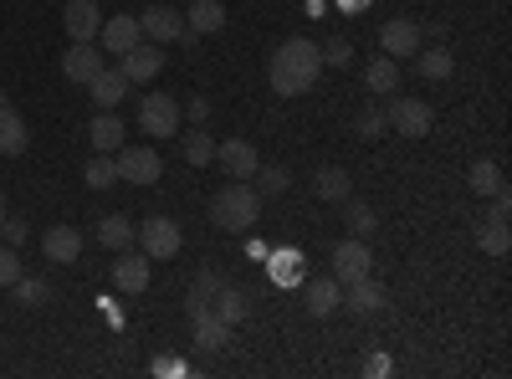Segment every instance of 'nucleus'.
I'll use <instances>...</instances> for the list:
<instances>
[{"mask_svg": "<svg viewBox=\"0 0 512 379\" xmlns=\"http://www.w3.org/2000/svg\"><path fill=\"white\" fill-rule=\"evenodd\" d=\"M88 139H93V149H98V154L123 149V123H118V113H113V108H98V118L88 123Z\"/></svg>", "mask_w": 512, "mask_h": 379, "instance_id": "nucleus-22", "label": "nucleus"}, {"mask_svg": "<svg viewBox=\"0 0 512 379\" xmlns=\"http://www.w3.org/2000/svg\"><path fill=\"white\" fill-rule=\"evenodd\" d=\"M0 216H6V195H0Z\"/></svg>", "mask_w": 512, "mask_h": 379, "instance_id": "nucleus-45", "label": "nucleus"}, {"mask_svg": "<svg viewBox=\"0 0 512 379\" xmlns=\"http://www.w3.org/2000/svg\"><path fill=\"white\" fill-rule=\"evenodd\" d=\"M318 72H323V52H318V41H308V36L282 41V47L272 52V67H267L277 98H303V93H313Z\"/></svg>", "mask_w": 512, "mask_h": 379, "instance_id": "nucleus-1", "label": "nucleus"}, {"mask_svg": "<svg viewBox=\"0 0 512 379\" xmlns=\"http://www.w3.org/2000/svg\"><path fill=\"white\" fill-rule=\"evenodd\" d=\"M384 123L400 134V139H425L436 129V108L425 103V98H400L390 93V108H384Z\"/></svg>", "mask_w": 512, "mask_h": 379, "instance_id": "nucleus-3", "label": "nucleus"}, {"mask_svg": "<svg viewBox=\"0 0 512 379\" xmlns=\"http://www.w3.org/2000/svg\"><path fill=\"white\" fill-rule=\"evenodd\" d=\"M226 287V277L221 272H195V282H190V313H200V308H210V303H216V292Z\"/></svg>", "mask_w": 512, "mask_h": 379, "instance_id": "nucleus-28", "label": "nucleus"}, {"mask_svg": "<svg viewBox=\"0 0 512 379\" xmlns=\"http://www.w3.org/2000/svg\"><path fill=\"white\" fill-rule=\"evenodd\" d=\"M180 149H185V159L195 164V170H200V164H210V159H216V139H210V134L200 129V123H195V129H190V139H185Z\"/></svg>", "mask_w": 512, "mask_h": 379, "instance_id": "nucleus-34", "label": "nucleus"}, {"mask_svg": "<svg viewBox=\"0 0 512 379\" xmlns=\"http://www.w3.org/2000/svg\"><path fill=\"white\" fill-rule=\"evenodd\" d=\"M41 251H47L52 262H67V267H72V262L82 257V231H77V226H52L47 236H41Z\"/></svg>", "mask_w": 512, "mask_h": 379, "instance_id": "nucleus-18", "label": "nucleus"}, {"mask_svg": "<svg viewBox=\"0 0 512 379\" xmlns=\"http://www.w3.org/2000/svg\"><path fill=\"white\" fill-rule=\"evenodd\" d=\"M134 241L144 246V257L149 262H169V257H180V246H185V231L169 221V216H149L139 231H134Z\"/></svg>", "mask_w": 512, "mask_h": 379, "instance_id": "nucleus-4", "label": "nucleus"}, {"mask_svg": "<svg viewBox=\"0 0 512 379\" xmlns=\"http://www.w3.org/2000/svg\"><path fill=\"white\" fill-rule=\"evenodd\" d=\"M318 52H323V67H349L354 62V47H349L344 36H333L328 47H318Z\"/></svg>", "mask_w": 512, "mask_h": 379, "instance_id": "nucleus-38", "label": "nucleus"}, {"mask_svg": "<svg viewBox=\"0 0 512 379\" xmlns=\"http://www.w3.org/2000/svg\"><path fill=\"white\" fill-rule=\"evenodd\" d=\"M369 272H374V257H369L364 236H349V241L333 246V277H338V287H349V282H359Z\"/></svg>", "mask_w": 512, "mask_h": 379, "instance_id": "nucleus-7", "label": "nucleus"}, {"mask_svg": "<svg viewBox=\"0 0 512 379\" xmlns=\"http://www.w3.org/2000/svg\"><path fill=\"white\" fill-rule=\"evenodd\" d=\"M384 134H390L384 108H364V113H359V139H384Z\"/></svg>", "mask_w": 512, "mask_h": 379, "instance_id": "nucleus-37", "label": "nucleus"}, {"mask_svg": "<svg viewBox=\"0 0 512 379\" xmlns=\"http://www.w3.org/2000/svg\"><path fill=\"white\" fill-rule=\"evenodd\" d=\"M118 180H128V185H154L159 175H164V159H159V149H149V144H128V149H118Z\"/></svg>", "mask_w": 512, "mask_h": 379, "instance_id": "nucleus-6", "label": "nucleus"}, {"mask_svg": "<svg viewBox=\"0 0 512 379\" xmlns=\"http://www.w3.org/2000/svg\"><path fill=\"white\" fill-rule=\"evenodd\" d=\"M379 47H384V57H415L420 52V26L415 21H405V16H395V21H384L379 26Z\"/></svg>", "mask_w": 512, "mask_h": 379, "instance_id": "nucleus-9", "label": "nucleus"}, {"mask_svg": "<svg viewBox=\"0 0 512 379\" xmlns=\"http://www.w3.org/2000/svg\"><path fill=\"white\" fill-rule=\"evenodd\" d=\"M338 205H344V216H338V221H344V231H349V236H369V231L379 226L374 205H364V200H338Z\"/></svg>", "mask_w": 512, "mask_h": 379, "instance_id": "nucleus-27", "label": "nucleus"}, {"mask_svg": "<svg viewBox=\"0 0 512 379\" xmlns=\"http://www.w3.org/2000/svg\"><path fill=\"white\" fill-rule=\"evenodd\" d=\"M88 93H93V103H98V108H118V103L128 98V77H123V67H118V72H108V67H103V72L88 82Z\"/></svg>", "mask_w": 512, "mask_h": 379, "instance_id": "nucleus-23", "label": "nucleus"}, {"mask_svg": "<svg viewBox=\"0 0 512 379\" xmlns=\"http://www.w3.org/2000/svg\"><path fill=\"white\" fill-rule=\"evenodd\" d=\"M338 6H344V11H359V6H369V0H338Z\"/></svg>", "mask_w": 512, "mask_h": 379, "instance_id": "nucleus-44", "label": "nucleus"}, {"mask_svg": "<svg viewBox=\"0 0 512 379\" xmlns=\"http://www.w3.org/2000/svg\"><path fill=\"white\" fill-rule=\"evenodd\" d=\"M384 303H390V298H384V287L374 282V277H359V282H349V298L344 303H338V308H349V313H379Z\"/></svg>", "mask_w": 512, "mask_h": 379, "instance_id": "nucleus-21", "label": "nucleus"}, {"mask_svg": "<svg viewBox=\"0 0 512 379\" xmlns=\"http://www.w3.org/2000/svg\"><path fill=\"white\" fill-rule=\"evenodd\" d=\"M159 72H164V52H159V41H149V47L139 41L134 52H123V77H128V82H154Z\"/></svg>", "mask_w": 512, "mask_h": 379, "instance_id": "nucleus-15", "label": "nucleus"}, {"mask_svg": "<svg viewBox=\"0 0 512 379\" xmlns=\"http://www.w3.org/2000/svg\"><path fill=\"white\" fill-rule=\"evenodd\" d=\"M256 216H262V195H256L246 180H231L226 190H216V200H210V221H216L221 231H251Z\"/></svg>", "mask_w": 512, "mask_h": 379, "instance_id": "nucleus-2", "label": "nucleus"}, {"mask_svg": "<svg viewBox=\"0 0 512 379\" xmlns=\"http://www.w3.org/2000/svg\"><path fill=\"white\" fill-rule=\"evenodd\" d=\"M338 303H344V292H338V277H318V282L308 287V313H313V318L338 313Z\"/></svg>", "mask_w": 512, "mask_h": 379, "instance_id": "nucleus-25", "label": "nucleus"}, {"mask_svg": "<svg viewBox=\"0 0 512 379\" xmlns=\"http://www.w3.org/2000/svg\"><path fill=\"white\" fill-rule=\"evenodd\" d=\"M139 31L164 47V41H180V36H185V16H180L175 6H149V11L139 16Z\"/></svg>", "mask_w": 512, "mask_h": 379, "instance_id": "nucleus-12", "label": "nucleus"}, {"mask_svg": "<svg viewBox=\"0 0 512 379\" xmlns=\"http://www.w3.org/2000/svg\"><path fill=\"white\" fill-rule=\"evenodd\" d=\"M98 241H103L108 251L134 246V221H128V216H98Z\"/></svg>", "mask_w": 512, "mask_h": 379, "instance_id": "nucleus-26", "label": "nucleus"}, {"mask_svg": "<svg viewBox=\"0 0 512 379\" xmlns=\"http://www.w3.org/2000/svg\"><path fill=\"white\" fill-rule=\"evenodd\" d=\"M11 292H16V303H21V308H41V303L52 298V287L41 282V277H26V272L11 282Z\"/></svg>", "mask_w": 512, "mask_h": 379, "instance_id": "nucleus-32", "label": "nucleus"}, {"mask_svg": "<svg viewBox=\"0 0 512 379\" xmlns=\"http://www.w3.org/2000/svg\"><path fill=\"white\" fill-rule=\"evenodd\" d=\"M415 57H420L415 67H420V77H425V82H446V77L456 72V57H451L446 47H431V52H415Z\"/></svg>", "mask_w": 512, "mask_h": 379, "instance_id": "nucleus-29", "label": "nucleus"}, {"mask_svg": "<svg viewBox=\"0 0 512 379\" xmlns=\"http://www.w3.org/2000/svg\"><path fill=\"white\" fill-rule=\"evenodd\" d=\"M185 113H190V123H205V118H210V103H205V98H190Z\"/></svg>", "mask_w": 512, "mask_h": 379, "instance_id": "nucleus-41", "label": "nucleus"}, {"mask_svg": "<svg viewBox=\"0 0 512 379\" xmlns=\"http://www.w3.org/2000/svg\"><path fill=\"white\" fill-rule=\"evenodd\" d=\"M21 277V257H16V246H0V287H11Z\"/></svg>", "mask_w": 512, "mask_h": 379, "instance_id": "nucleus-39", "label": "nucleus"}, {"mask_svg": "<svg viewBox=\"0 0 512 379\" xmlns=\"http://www.w3.org/2000/svg\"><path fill=\"white\" fill-rule=\"evenodd\" d=\"M251 180H262V190H256V195H282V190L292 185V175L282 170V164H256Z\"/></svg>", "mask_w": 512, "mask_h": 379, "instance_id": "nucleus-36", "label": "nucleus"}, {"mask_svg": "<svg viewBox=\"0 0 512 379\" xmlns=\"http://www.w3.org/2000/svg\"><path fill=\"white\" fill-rule=\"evenodd\" d=\"M98 41H103V57H123V52H134L139 41H144L139 16H113V21H103Z\"/></svg>", "mask_w": 512, "mask_h": 379, "instance_id": "nucleus-10", "label": "nucleus"}, {"mask_svg": "<svg viewBox=\"0 0 512 379\" xmlns=\"http://www.w3.org/2000/svg\"><path fill=\"white\" fill-rule=\"evenodd\" d=\"M226 26V6L221 0H195L185 11V36H216Z\"/></svg>", "mask_w": 512, "mask_h": 379, "instance_id": "nucleus-17", "label": "nucleus"}, {"mask_svg": "<svg viewBox=\"0 0 512 379\" xmlns=\"http://www.w3.org/2000/svg\"><path fill=\"white\" fill-rule=\"evenodd\" d=\"M477 246L487 251V257H507V246H512V231H507V221H482L477 226Z\"/></svg>", "mask_w": 512, "mask_h": 379, "instance_id": "nucleus-30", "label": "nucleus"}, {"mask_svg": "<svg viewBox=\"0 0 512 379\" xmlns=\"http://www.w3.org/2000/svg\"><path fill=\"white\" fill-rule=\"evenodd\" d=\"M82 180H88V190H108V185L118 180L113 154H93V159H88V170H82Z\"/></svg>", "mask_w": 512, "mask_h": 379, "instance_id": "nucleus-33", "label": "nucleus"}, {"mask_svg": "<svg viewBox=\"0 0 512 379\" xmlns=\"http://www.w3.org/2000/svg\"><path fill=\"white\" fill-rule=\"evenodd\" d=\"M313 195H318V200H328V205H338V200H349V195H354V180H349L344 170H338V164H328V170H318V175H313Z\"/></svg>", "mask_w": 512, "mask_h": 379, "instance_id": "nucleus-24", "label": "nucleus"}, {"mask_svg": "<svg viewBox=\"0 0 512 379\" xmlns=\"http://www.w3.org/2000/svg\"><path fill=\"white\" fill-rule=\"evenodd\" d=\"M210 313H216L221 323H231V328H236V323L246 318V292H236V287L226 282V287L216 292V303H210Z\"/></svg>", "mask_w": 512, "mask_h": 379, "instance_id": "nucleus-31", "label": "nucleus"}, {"mask_svg": "<svg viewBox=\"0 0 512 379\" xmlns=\"http://www.w3.org/2000/svg\"><path fill=\"white\" fill-rule=\"evenodd\" d=\"M103 67H108V62H103V52L93 47V41H72L67 57H62V77L77 82V88H88V82H93Z\"/></svg>", "mask_w": 512, "mask_h": 379, "instance_id": "nucleus-8", "label": "nucleus"}, {"mask_svg": "<svg viewBox=\"0 0 512 379\" xmlns=\"http://www.w3.org/2000/svg\"><path fill=\"white\" fill-rule=\"evenodd\" d=\"M139 129H144L149 139H175V134H180V103L169 98V93L139 98Z\"/></svg>", "mask_w": 512, "mask_h": 379, "instance_id": "nucleus-5", "label": "nucleus"}, {"mask_svg": "<svg viewBox=\"0 0 512 379\" xmlns=\"http://www.w3.org/2000/svg\"><path fill=\"white\" fill-rule=\"evenodd\" d=\"M364 374H374V379H384V374H390V359H384V354H374V359L364 364Z\"/></svg>", "mask_w": 512, "mask_h": 379, "instance_id": "nucleus-43", "label": "nucleus"}, {"mask_svg": "<svg viewBox=\"0 0 512 379\" xmlns=\"http://www.w3.org/2000/svg\"><path fill=\"white\" fill-rule=\"evenodd\" d=\"M0 108H6V93H0Z\"/></svg>", "mask_w": 512, "mask_h": 379, "instance_id": "nucleus-46", "label": "nucleus"}, {"mask_svg": "<svg viewBox=\"0 0 512 379\" xmlns=\"http://www.w3.org/2000/svg\"><path fill=\"white\" fill-rule=\"evenodd\" d=\"M216 159H221L226 180H251V175H256V164H262L246 139H226V144H216Z\"/></svg>", "mask_w": 512, "mask_h": 379, "instance_id": "nucleus-13", "label": "nucleus"}, {"mask_svg": "<svg viewBox=\"0 0 512 379\" xmlns=\"http://www.w3.org/2000/svg\"><path fill=\"white\" fill-rule=\"evenodd\" d=\"M0 231H6V246H21V241H26V226L11 221V216H0Z\"/></svg>", "mask_w": 512, "mask_h": 379, "instance_id": "nucleus-40", "label": "nucleus"}, {"mask_svg": "<svg viewBox=\"0 0 512 379\" xmlns=\"http://www.w3.org/2000/svg\"><path fill=\"white\" fill-rule=\"evenodd\" d=\"M149 369H154V374H185V364H180V359H154Z\"/></svg>", "mask_w": 512, "mask_h": 379, "instance_id": "nucleus-42", "label": "nucleus"}, {"mask_svg": "<svg viewBox=\"0 0 512 379\" xmlns=\"http://www.w3.org/2000/svg\"><path fill=\"white\" fill-rule=\"evenodd\" d=\"M113 287L118 292H144L149 287V257H139V251H118V262H113Z\"/></svg>", "mask_w": 512, "mask_h": 379, "instance_id": "nucleus-16", "label": "nucleus"}, {"mask_svg": "<svg viewBox=\"0 0 512 379\" xmlns=\"http://www.w3.org/2000/svg\"><path fill=\"white\" fill-rule=\"evenodd\" d=\"M472 190H477V195H497V190H502V170H497L492 159H477V164H472Z\"/></svg>", "mask_w": 512, "mask_h": 379, "instance_id": "nucleus-35", "label": "nucleus"}, {"mask_svg": "<svg viewBox=\"0 0 512 379\" xmlns=\"http://www.w3.org/2000/svg\"><path fill=\"white\" fill-rule=\"evenodd\" d=\"M26 144H31V129H26V118L6 103L0 108V154L6 159H16V154H26Z\"/></svg>", "mask_w": 512, "mask_h": 379, "instance_id": "nucleus-19", "label": "nucleus"}, {"mask_svg": "<svg viewBox=\"0 0 512 379\" xmlns=\"http://www.w3.org/2000/svg\"><path fill=\"white\" fill-rule=\"evenodd\" d=\"M364 88H369L374 98L400 93V62H395V57H374V62L364 67Z\"/></svg>", "mask_w": 512, "mask_h": 379, "instance_id": "nucleus-20", "label": "nucleus"}, {"mask_svg": "<svg viewBox=\"0 0 512 379\" xmlns=\"http://www.w3.org/2000/svg\"><path fill=\"white\" fill-rule=\"evenodd\" d=\"M62 26H67V36H72V41H98V31H103V11H98V0H67Z\"/></svg>", "mask_w": 512, "mask_h": 379, "instance_id": "nucleus-11", "label": "nucleus"}, {"mask_svg": "<svg viewBox=\"0 0 512 379\" xmlns=\"http://www.w3.org/2000/svg\"><path fill=\"white\" fill-rule=\"evenodd\" d=\"M190 323H195V349H200V354H221V349L231 344V323H221L210 308L190 313Z\"/></svg>", "mask_w": 512, "mask_h": 379, "instance_id": "nucleus-14", "label": "nucleus"}]
</instances>
